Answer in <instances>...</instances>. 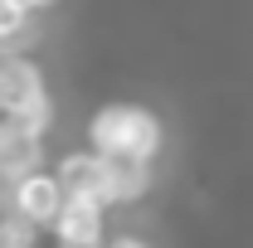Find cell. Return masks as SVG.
Instances as JSON below:
<instances>
[{
	"label": "cell",
	"instance_id": "10",
	"mask_svg": "<svg viewBox=\"0 0 253 248\" xmlns=\"http://www.w3.org/2000/svg\"><path fill=\"white\" fill-rule=\"evenodd\" d=\"M25 5H30V10H44V5H49V0H25Z\"/></svg>",
	"mask_w": 253,
	"mask_h": 248
},
{
	"label": "cell",
	"instance_id": "2",
	"mask_svg": "<svg viewBox=\"0 0 253 248\" xmlns=\"http://www.w3.org/2000/svg\"><path fill=\"white\" fill-rule=\"evenodd\" d=\"M15 214H25L30 224H54L59 209L68 205V190H63L59 175H49V170H34L25 180H15Z\"/></svg>",
	"mask_w": 253,
	"mask_h": 248
},
{
	"label": "cell",
	"instance_id": "8",
	"mask_svg": "<svg viewBox=\"0 0 253 248\" xmlns=\"http://www.w3.org/2000/svg\"><path fill=\"white\" fill-rule=\"evenodd\" d=\"M25 25H30V5L25 0H0V39L20 34Z\"/></svg>",
	"mask_w": 253,
	"mask_h": 248
},
{
	"label": "cell",
	"instance_id": "3",
	"mask_svg": "<svg viewBox=\"0 0 253 248\" xmlns=\"http://www.w3.org/2000/svg\"><path fill=\"white\" fill-rule=\"evenodd\" d=\"M54 175L63 180L68 200H97V205H107V156H102V151L68 156Z\"/></svg>",
	"mask_w": 253,
	"mask_h": 248
},
{
	"label": "cell",
	"instance_id": "4",
	"mask_svg": "<svg viewBox=\"0 0 253 248\" xmlns=\"http://www.w3.org/2000/svg\"><path fill=\"white\" fill-rule=\"evenodd\" d=\"M44 97V78L30 59H0V122L15 117L25 102Z\"/></svg>",
	"mask_w": 253,
	"mask_h": 248
},
{
	"label": "cell",
	"instance_id": "1",
	"mask_svg": "<svg viewBox=\"0 0 253 248\" xmlns=\"http://www.w3.org/2000/svg\"><path fill=\"white\" fill-rule=\"evenodd\" d=\"M93 151L102 156H126V161H151L161 151V122L146 107H102L93 117Z\"/></svg>",
	"mask_w": 253,
	"mask_h": 248
},
{
	"label": "cell",
	"instance_id": "6",
	"mask_svg": "<svg viewBox=\"0 0 253 248\" xmlns=\"http://www.w3.org/2000/svg\"><path fill=\"white\" fill-rule=\"evenodd\" d=\"M34 170H39V136L0 122V180L10 185V180H25Z\"/></svg>",
	"mask_w": 253,
	"mask_h": 248
},
{
	"label": "cell",
	"instance_id": "5",
	"mask_svg": "<svg viewBox=\"0 0 253 248\" xmlns=\"http://www.w3.org/2000/svg\"><path fill=\"white\" fill-rule=\"evenodd\" d=\"M54 234L68 248H97L102 239V205L97 200H68L54 219Z\"/></svg>",
	"mask_w": 253,
	"mask_h": 248
},
{
	"label": "cell",
	"instance_id": "11",
	"mask_svg": "<svg viewBox=\"0 0 253 248\" xmlns=\"http://www.w3.org/2000/svg\"><path fill=\"white\" fill-rule=\"evenodd\" d=\"M63 248H68V244H63Z\"/></svg>",
	"mask_w": 253,
	"mask_h": 248
},
{
	"label": "cell",
	"instance_id": "7",
	"mask_svg": "<svg viewBox=\"0 0 253 248\" xmlns=\"http://www.w3.org/2000/svg\"><path fill=\"white\" fill-rule=\"evenodd\" d=\"M151 190V161L107 156V205H131Z\"/></svg>",
	"mask_w": 253,
	"mask_h": 248
},
{
	"label": "cell",
	"instance_id": "9",
	"mask_svg": "<svg viewBox=\"0 0 253 248\" xmlns=\"http://www.w3.org/2000/svg\"><path fill=\"white\" fill-rule=\"evenodd\" d=\"M107 248H146L141 239H117V244H107Z\"/></svg>",
	"mask_w": 253,
	"mask_h": 248
}]
</instances>
